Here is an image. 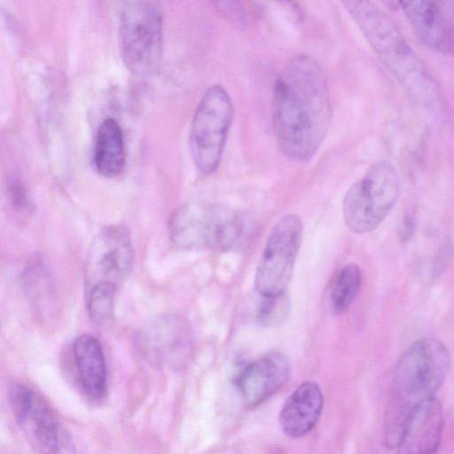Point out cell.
<instances>
[{
    "label": "cell",
    "mask_w": 454,
    "mask_h": 454,
    "mask_svg": "<svg viewBox=\"0 0 454 454\" xmlns=\"http://www.w3.org/2000/svg\"><path fill=\"white\" fill-rule=\"evenodd\" d=\"M255 229L254 220L247 214L202 200L177 207L168 223L171 240L185 250H238L249 243Z\"/></svg>",
    "instance_id": "obj_4"
},
{
    "label": "cell",
    "mask_w": 454,
    "mask_h": 454,
    "mask_svg": "<svg viewBox=\"0 0 454 454\" xmlns=\"http://www.w3.org/2000/svg\"><path fill=\"white\" fill-rule=\"evenodd\" d=\"M302 233V222L294 214L284 215L272 227L254 275V286L261 295L286 293L293 277Z\"/></svg>",
    "instance_id": "obj_9"
},
{
    "label": "cell",
    "mask_w": 454,
    "mask_h": 454,
    "mask_svg": "<svg viewBox=\"0 0 454 454\" xmlns=\"http://www.w3.org/2000/svg\"><path fill=\"white\" fill-rule=\"evenodd\" d=\"M443 425L441 403L435 396L424 401L410 417L398 451L406 454L435 452L441 444Z\"/></svg>",
    "instance_id": "obj_14"
},
{
    "label": "cell",
    "mask_w": 454,
    "mask_h": 454,
    "mask_svg": "<svg viewBox=\"0 0 454 454\" xmlns=\"http://www.w3.org/2000/svg\"><path fill=\"white\" fill-rule=\"evenodd\" d=\"M9 196L13 207L20 210H25L27 206V196L24 186L18 179H12L9 183Z\"/></svg>",
    "instance_id": "obj_22"
},
{
    "label": "cell",
    "mask_w": 454,
    "mask_h": 454,
    "mask_svg": "<svg viewBox=\"0 0 454 454\" xmlns=\"http://www.w3.org/2000/svg\"><path fill=\"white\" fill-rule=\"evenodd\" d=\"M117 291L107 286H97L86 290L87 312L94 324L100 325L111 319Z\"/></svg>",
    "instance_id": "obj_19"
},
{
    "label": "cell",
    "mask_w": 454,
    "mask_h": 454,
    "mask_svg": "<svg viewBox=\"0 0 454 454\" xmlns=\"http://www.w3.org/2000/svg\"><path fill=\"white\" fill-rule=\"evenodd\" d=\"M134 251L129 228L113 224L100 231L90 246L84 271L85 290L97 286L119 289L129 277Z\"/></svg>",
    "instance_id": "obj_10"
},
{
    "label": "cell",
    "mask_w": 454,
    "mask_h": 454,
    "mask_svg": "<svg viewBox=\"0 0 454 454\" xmlns=\"http://www.w3.org/2000/svg\"><path fill=\"white\" fill-rule=\"evenodd\" d=\"M262 297L257 310V319L264 326L281 324L288 316L290 301L285 294L278 295H261Z\"/></svg>",
    "instance_id": "obj_20"
},
{
    "label": "cell",
    "mask_w": 454,
    "mask_h": 454,
    "mask_svg": "<svg viewBox=\"0 0 454 454\" xmlns=\"http://www.w3.org/2000/svg\"><path fill=\"white\" fill-rule=\"evenodd\" d=\"M331 119L322 66L309 55L294 57L273 90L272 124L280 150L292 160H309L323 143Z\"/></svg>",
    "instance_id": "obj_1"
},
{
    "label": "cell",
    "mask_w": 454,
    "mask_h": 454,
    "mask_svg": "<svg viewBox=\"0 0 454 454\" xmlns=\"http://www.w3.org/2000/svg\"><path fill=\"white\" fill-rule=\"evenodd\" d=\"M72 352L82 390L92 399L104 398L107 390V372L98 340L90 334H82L73 341Z\"/></svg>",
    "instance_id": "obj_16"
},
{
    "label": "cell",
    "mask_w": 454,
    "mask_h": 454,
    "mask_svg": "<svg viewBox=\"0 0 454 454\" xmlns=\"http://www.w3.org/2000/svg\"><path fill=\"white\" fill-rule=\"evenodd\" d=\"M137 342L142 354L150 361L174 369L184 366L192 352L189 325L174 314L152 321L139 333Z\"/></svg>",
    "instance_id": "obj_11"
},
{
    "label": "cell",
    "mask_w": 454,
    "mask_h": 454,
    "mask_svg": "<svg viewBox=\"0 0 454 454\" xmlns=\"http://www.w3.org/2000/svg\"><path fill=\"white\" fill-rule=\"evenodd\" d=\"M8 400L19 425L29 444L42 453H73L74 445L46 401L24 382L13 381L8 387Z\"/></svg>",
    "instance_id": "obj_8"
},
{
    "label": "cell",
    "mask_w": 454,
    "mask_h": 454,
    "mask_svg": "<svg viewBox=\"0 0 454 454\" xmlns=\"http://www.w3.org/2000/svg\"><path fill=\"white\" fill-rule=\"evenodd\" d=\"M397 1L421 43L443 56L454 53L453 33L435 0Z\"/></svg>",
    "instance_id": "obj_13"
},
{
    "label": "cell",
    "mask_w": 454,
    "mask_h": 454,
    "mask_svg": "<svg viewBox=\"0 0 454 454\" xmlns=\"http://www.w3.org/2000/svg\"><path fill=\"white\" fill-rule=\"evenodd\" d=\"M230 22L238 27L246 23V12L240 0H209Z\"/></svg>",
    "instance_id": "obj_21"
},
{
    "label": "cell",
    "mask_w": 454,
    "mask_h": 454,
    "mask_svg": "<svg viewBox=\"0 0 454 454\" xmlns=\"http://www.w3.org/2000/svg\"><path fill=\"white\" fill-rule=\"evenodd\" d=\"M290 366L279 352L262 356L247 364L239 374L236 384L246 405L262 403L287 380Z\"/></svg>",
    "instance_id": "obj_12"
},
{
    "label": "cell",
    "mask_w": 454,
    "mask_h": 454,
    "mask_svg": "<svg viewBox=\"0 0 454 454\" xmlns=\"http://www.w3.org/2000/svg\"><path fill=\"white\" fill-rule=\"evenodd\" d=\"M233 118L231 98L220 84L201 97L190 129V149L197 169L211 175L218 168Z\"/></svg>",
    "instance_id": "obj_6"
},
{
    "label": "cell",
    "mask_w": 454,
    "mask_h": 454,
    "mask_svg": "<svg viewBox=\"0 0 454 454\" xmlns=\"http://www.w3.org/2000/svg\"><path fill=\"white\" fill-rule=\"evenodd\" d=\"M324 406V395L315 382H303L284 403L279 424L284 434L294 439L309 434L317 424Z\"/></svg>",
    "instance_id": "obj_15"
},
{
    "label": "cell",
    "mask_w": 454,
    "mask_h": 454,
    "mask_svg": "<svg viewBox=\"0 0 454 454\" xmlns=\"http://www.w3.org/2000/svg\"><path fill=\"white\" fill-rule=\"evenodd\" d=\"M380 60L418 104L442 111L441 88L394 21L371 0H340Z\"/></svg>",
    "instance_id": "obj_2"
},
{
    "label": "cell",
    "mask_w": 454,
    "mask_h": 454,
    "mask_svg": "<svg viewBox=\"0 0 454 454\" xmlns=\"http://www.w3.org/2000/svg\"><path fill=\"white\" fill-rule=\"evenodd\" d=\"M389 9L396 10L398 8L397 0H381Z\"/></svg>",
    "instance_id": "obj_23"
},
{
    "label": "cell",
    "mask_w": 454,
    "mask_h": 454,
    "mask_svg": "<svg viewBox=\"0 0 454 454\" xmlns=\"http://www.w3.org/2000/svg\"><path fill=\"white\" fill-rule=\"evenodd\" d=\"M120 49L127 67L137 75L153 72L162 51V19L149 0H132L121 13Z\"/></svg>",
    "instance_id": "obj_7"
},
{
    "label": "cell",
    "mask_w": 454,
    "mask_h": 454,
    "mask_svg": "<svg viewBox=\"0 0 454 454\" xmlns=\"http://www.w3.org/2000/svg\"><path fill=\"white\" fill-rule=\"evenodd\" d=\"M399 190L398 172L391 162L372 164L344 194L341 209L346 226L356 234L376 229L395 207Z\"/></svg>",
    "instance_id": "obj_5"
},
{
    "label": "cell",
    "mask_w": 454,
    "mask_h": 454,
    "mask_svg": "<svg viewBox=\"0 0 454 454\" xmlns=\"http://www.w3.org/2000/svg\"><path fill=\"white\" fill-rule=\"evenodd\" d=\"M94 161L98 171L106 177L118 176L124 168L123 134L121 126L114 119H106L98 129Z\"/></svg>",
    "instance_id": "obj_17"
},
{
    "label": "cell",
    "mask_w": 454,
    "mask_h": 454,
    "mask_svg": "<svg viewBox=\"0 0 454 454\" xmlns=\"http://www.w3.org/2000/svg\"><path fill=\"white\" fill-rule=\"evenodd\" d=\"M450 364L447 348L438 340H416L395 368L384 421L385 444L397 449L414 410L434 397L443 384Z\"/></svg>",
    "instance_id": "obj_3"
},
{
    "label": "cell",
    "mask_w": 454,
    "mask_h": 454,
    "mask_svg": "<svg viewBox=\"0 0 454 454\" xmlns=\"http://www.w3.org/2000/svg\"><path fill=\"white\" fill-rule=\"evenodd\" d=\"M362 285V272L355 263L344 265L331 289V305L335 313L346 311L357 296Z\"/></svg>",
    "instance_id": "obj_18"
}]
</instances>
